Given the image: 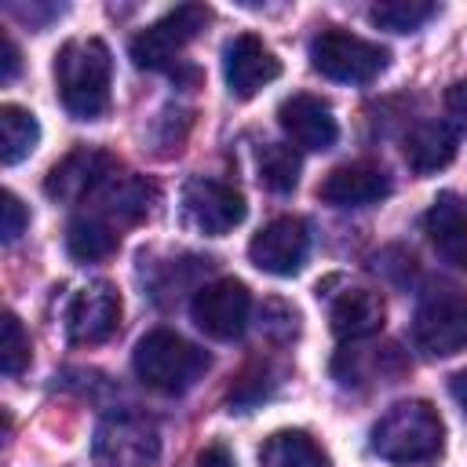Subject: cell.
<instances>
[{
	"instance_id": "17",
	"label": "cell",
	"mask_w": 467,
	"mask_h": 467,
	"mask_svg": "<svg viewBox=\"0 0 467 467\" xmlns=\"http://www.w3.org/2000/svg\"><path fill=\"white\" fill-rule=\"evenodd\" d=\"M383 317H387L383 296L372 288H347L332 299V310H328L332 332L339 339H365L383 328Z\"/></svg>"
},
{
	"instance_id": "30",
	"label": "cell",
	"mask_w": 467,
	"mask_h": 467,
	"mask_svg": "<svg viewBox=\"0 0 467 467\" xmlns=\"http://www.w3.org/2000/svg\"><path fill=\"white\" fill-rule=\"evenodd\" d=\"M449 390H452L456 405H460V409H463V416H467V368H463V372H456V376L449 379Z\"/></svg>"
},
{
	"instance_id": "10",
	"label": "cell",
	"mask_w": 467,
	"mask_h": 467,
	"mask_svg": "<svg viewBox=\"0 0 467 467\" xmlns=\"http://www.w3.org/2000/svg\"><path fill=\"white\" fill-rule=\"evenodd\" d=\"M306 252H310V226L299 215H281L266 223L248 244V259L274 277L299 274L306 263Z\"/></svg>"
},
{
	"instance_id": "4",
	"label": "cell",
	"mask_w": 467,
	"mask_h": 467,
	"mask_svg": "<svg viewBox=\"0 0 467 467\" xmlns=\"http://www.w3.org/2000/svg\"><path fill=\"white\" fill-rule=\"evenodd\" d=\"M161 456V431L150 416L117 409L102 416L91 438L95 467H153Z\"/></svg>"
},
{
	"instance_id": "7",
	"label": "cell",
	"mask_w": 467,
	"mask_h": 467,
	"mask_svg": "<svg viewBox=\"0 0 467 467\" xmlns=\"http://www.w3.org/2000/svg\"><path fill=\"white\" fill-rule=\"evenodd\" d=\"M412 343L427 358H452L467 347V296L431 292L412 317Z\"/></svg>"
},
{
	"instance_id": "27",
	"label": "cell",
	"mask_w": 467,
	"mask_h": 467,
	"mask_svg": "<svg viewBox=\"0 0 467 467\" xmlns=\"http://www.w3.org/2000/svg\"><path fill=\"white\" fill-rule=\"evenodd\" d=\"M445 109H449L452 124L467 135V80H460V84H452V88L445 91Z\"/></svg>"
},
{
	"instance_id": "21",
	"label": "cell",
	"mask_w": 467,
	"mask_h": 467,
	"mask_svg": "<svg viewBox=\"0 0 467 467\" xmlns=\"http://www.w3.org/2000/svg\"><path fill=\"white\" fill-rule=\"evenodd\" d=\"M40 142V124L29 109L22 106H0V157L4 164H18L26 161Z\"/></svg>"
},
{
	"instance_id": "1",
	"label": "cell",
	"mask_w": 467,
	"mask_h": 467,
	"mask_svg": "<svg viewBox=\"0 0 467 467\" xmlns=\"http://www.w3.org/2000/svg\"><path fill=\"white\" fill-rule=\"evenodd\" d=\"M368 445L394 467H427L445 449V423L431 401H398L372 423Z\"/></svg>"
},
{
	"instance_id": "6",
	"label": "cell",
	"mask_w": 467,
	"mask_h": 467,
	"mask_svg": "<svg viewBox=\"0 0 467 467\" xmlns=\"http://www.w3.org/2000/svg\"><path fill=\"white\" fill-rule=\"evenodd\" d=\"M212 22V11L204 4H182L168 15H161L153 26H146L131 40V62L139 69H175L182 47L201 36V29Z\"/></svg>"
},
{
	"instance_id": "29",
	"label": "cell",
	"mask_w": 467,
	"mask_h": 467,
	"mask_svg": "<svg viewBox=\"0 0 467 467\" xmlns=\"http://www.w3.org/2000/svg\"><path fill=\"white\" fill-rule=\"evenodd\" d=\"M15 73H18V47H15L11 36H4V73H0V80L7 84V80H15Z\"/></svg>"
},
{
	"instance_id": "19",
	"label": "cell",
	"mask_w": 467,
	"mask_h": 467,
	"mask_svg": "<svg viewBox=\"0 0 467 467\" xmlns=\"http://www.w3.org/2000/svg\"><path fill=\"white\" fill-rule=\"evenodd\" d=\"M117 244H120V237H117L113 223H109L106 215H99V212L77 215V219L69 223V230H66V252H69L77 263H99V259L113 255Z\"/></svg>"
},
{
	"instance_id": "23",
	"label": "cell",
	"mask_w": 467,
	"mask_h": 467,
	"mask_svg": "<svg viewBox=\"0 0 467 467\" xmlns=\"http://www.w3.org/2000/svg\"><path fill=\"white\" fill-rule=\"evenodd\" d=\"M434 15H438V4H431V0H383L368 11V18L390 33H416Z\"/></svg>"
},
{
	"instance_id": "25",
	"label": "cell",
	"mask_w": 467,
	"mask_h": 467,
	"mask_svg": "<svg viewBox=\"0 0 467 467\" xmlns=\"http://www.w3.org/2000/svg\"><path fill=\"white\" fill-rule=\"evenodd\" d=\"M259 325H263V332L266 336H274V339H292L296 332H299V314H296V306H288V303H281V299H270V303H263V310H259Z\"/></svg>"
},
{
	"instance_id": "28",
	"label": "cell",
	"mask_w": 467,
	"mask_h": 467,
	"mask_svg": "<svg viewBox=\"0 0 467 467\" xmlns=\"http://www.w3.org/2000/svg\"><path fill=\"white\" fill-rule=\"evenodd\" d=\"M197 467H237L230 449L226 445H208L201 456H197Z\"/></svg>"
},
{
	"instance_id": "3",
	"label": "cell",
	"mask_w": 467,
	"mask_h": 467,
	"mask_svg": "<svg viewBox=\"0 0 467 467\" xmlns=\"http://www.w3.org/2000/svg\"><path fill=\"white\" fill-rule=\"evenodd\" d=\"M131 365L146 387L161 394H182L208 372V354L168 328H153L135 343Z\"/></svg>"
},
{
	"instance_id": "22",
	"label": "cell",
	"mask_w": 467,
	"mask_h": 467,
	"mask_svg": "<svg viewBox=\"0 0 467 467\" xmlns=\"http://www.w3.org/2000/svg\"><path fill=\"white\" fill-rule=\"evenodd\" d=\"M259 182L270 190V193H288L296 190L299 182V153L285 142H266L259 150Z\"/></svg>"
},
{
	"instance_id": "11",
	"label": "cell",
	"mask_w": 467,
	"mask_h": 467,
	"mask_svg": "<svg viewBox=\"0 0 467 467\" xmlns=\"http://www.w3.org/2000/svg\"><path fill=\"white\" fill-rule=\"evenodd\" d=\"M120 325V296L109 281H91L66 306V336L80 347L106 343Z\"/></svg>"
},
{
	"instance_id": "15",
	"label": "cell",
	"mask_w": 467,
	"mask_h": 467,
	"mask_svg": "<svg viewBox=\"0 0 467 467\" xmlns=\"http://www.w3.org/2000/svg\"><path fill=\"white\" fill-rule=\"evenodd\" d=\"M387 193H390V175L368 161L339 164L317 182V197L332 208H365L383 201Z\"/></svg>"
},
{
	"instance_id": "13",
	"label": "cell",
	"mask_w": 467,
	"mask_h": 467,
	"mask_svg": "<svg viewBox=\"0 0 467 467\" xmlns=\"http://www.w3.org/2000/svg\"><path fill=\"white\" fill-rule=\"evenodd\" d=\"M223 77H226L230 95L252 99L259 88L281 77V62L255 33H237L223 51Z\"/></svg>"
},
{
	"instance_id": "12",
	"label": "cell",
	"mask_w": 467,
	"mask_h": 467,
	"mask_svg": "<svg viewBox=\"0 0 467 467\" xmlns=\"http://www.w3.org/2000/svg\"><path fill=\"white\" fill-rule=\"evenodd\" d=\"M117 175V161L102 150H91V146H77L73 153H66L44 179V190L51 201H62V204H73V201H84L88 193H99L109 179Z\"/></svg>"
},
{
	"instance_id": "5",
	"label": "cell",
	"mask_w": 467,
	"mask_h": 467,
	"mask_svg": "<svg viewBox=\"0 0 467 467\" xmlns=\"http://www.w3.org/2000/svg\"><path fill=\"white\" fill-rule=\"evenodd\" d=\"M387 62H390L387 47L336 26L321 29L310 44V66L336 84H368L387 69Z\"/></svg>"
},
{
	"instance_id": "8",
	"label": "cell",
	"mask_w": 467,
	"mask_h": 467,
	"mask_svg": "<svg viewBox=\"0 0 467 467\" xmlns=\"http://www.w3.org/2000/svg\"><path fill=\"white\" fill-rule=\"evenodd\" d=\"M182 212L193 230H201L208 237H223L234 226H241L248 204L237 186L212 179V175H193L182 186Z\"/></svg>"
},
{
	"instance_id": "2",
	"label": "cell",
	"mask_w": 467,
	"mask_h": 467,
	"mask_svg": "<svg viewBox=\"0 0 467 467\" xmlns=\"http://www.w3.org/2000/svg\"><path fill=\"white\" fill-rule=\"evenodd\" d=\"M109 80H113V58L99 36H77L58 47L55 84L62 106L77 120H99L109 109Z\"/></svg>"
},
{
	"instance_id": "26",
	"label": "cell",
	"mask_w": 467,
	"mask_h": 467,
	"mask_svg": "<svg viewBox=\"0 0 467 467\" xmlns=\"http://www.w3.org/2000/svg\"><path fill=\"white\" fill-rule=\"evenodd\" d=\"M26 226H29V212H26V204L7 190V193H4V226H0V237L11 244Z\"/></svg>"
},
{
	"instance_id": "24",
	"label": "cell",
	"mask_w": 467,
	"mask_h": 467,
	"mask_svg": "<svg viewBox=\"0 0 467 467\" xmlns=\"http://www.w3.org/2000/svg\"><path fill=\"white\" fill-rule=\"evenodd\" d=\"M0 358H4V372H7L11 379L22 376L26 365H29V336H26L22 321H18L11 310L4 314V343H0Z\"/></svg>"
},
{
	"instance_id": "9",
	"label": "cell",
	"mask_w": 467,
	"mask_h": 467,
	"mask_svg": "<svg viewBox=\"0 0 467 467\" xmlns=\"http://www.w3.org/2000/svg\"><path fill=\"white\" fill-rule=\"evenodd\" d=\"M248 310H252V299H248V288L234 277H219V281H208L193 292V303H190V317L193 325L219 339V343H230L244 332L248 325Z\"/></svg>"
},
{
	"instance_id": "16",
	"label": "cell",
	"mask_w": 467,
	"mask_h": 467,
	"mask_svg": "<svg viewBox=\"0 0 467 467\" xmlns=\"http://www.w3.org/2000/svg\"><path fill=\"white\" fill-rule=\"evenodd\" d=\"M423 234L441 263L452 270H467V204L452 190L438 193L423 215Z\"/></svg>"
},
{
	"instance_id": "18",
	"label": "cell",
	"mask_w": 467,
	"mask_h": 467,
	"mask_svg": "<svg viewBox=\"0 0 467 467\" xmlns=\"http://www.w3.org/2000/svg\"><path fill=\"white\" fill-rule=\"evenodd\" d=\"M456 157V135L445 120H423L405 135V164L416 175L441 171Z\"/></svg>"
},
{
	"instance_id": "20",
	"label": "cell",
	"mask_w": 467,
	"mask_h": 467,
	"mask_svg": "<svg viewBox=\"0 0 467 467\" xmlns=\"http://www.w3.org/2000/svg\"><path fill=\"white\" fill-rule=\"evenodd\" d=\"M263 467H328V452L306 431H274L259 449Z\"/></svg>"
},
{
	"instance_id": "14",
	"label": "cell",
	"mask_w": 467,
	"mask_h": 467,
	"mask_svg": "<svg viewBox=\"0 0 467 467\" xmlns=\"http://www.w3.org/2000/svg\"><path fill=\"white\" fill-rule=\"evenodd\" d=\"M277 124L281 131L299 146V150H332L339 139V124L332 117V106L317 95H292L277 106Z\"/></svg>"
}]
</instances>
